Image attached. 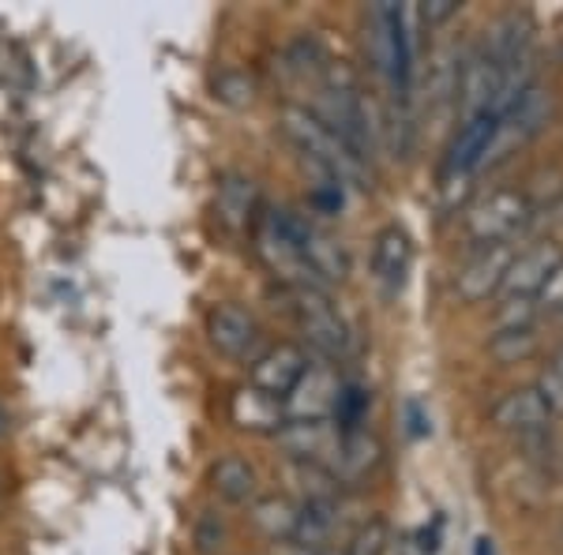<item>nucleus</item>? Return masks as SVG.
I'll return each mask as SVG.
<instances>
[{"label":"nucleus","mask_w":563,"mask_h":555,"mask_svg":"<svg viewBox=\"0 0 563 555\" xmlns=\"http://www.w3.org/2000/svg\"><path fill=\"white\" fill-rule=\"evenodd\" d=\"M365 413H368V395L353 384H342V395H339V406H334V417L331 424L342 432H353V428H365Z\"/></svg>","instance_id":"nucleus-23"},{"label":"nucleus","mask_w":563,"mask_h":555,"mask_svg":"<svg viewBox=\"0 0 563 555\" xmlns=\"http://www.w3.org/2000/svg\"><path fill=\"white\" fill-rule=\"evenodd\" d=\"M278 129H282V135H286V140L294 143L297 151L305 154L308 166L320 169V177L346 180V177H353V173H361V166L350 158L346 147H342V143L334 140V135L327 132L320 121H316V113H308V109L282 106Z\"/></svg>","instance_id":"nucleus-1"},{"label":"nucleus","mask_w":563,"mask_h":555,"mask_svg":"<svg viewBox=\"0 0 563 555\" xmlns=\"http://www.w3.org/2000/svg\"><path fill=\"white\" fill-rule=\"evenodd\" d=\"M192 541H196L199 555H218V552H222V544H225V522L214 511H203L196 518Z\"/></svg>","instance_id":"nucleus-25"},{"label":"nucleus","mask_w":563,"mask_h":555,"mask_svg":"<svg viewBox=\"0 0 563 555\" xmlns=\"http://www.w3.org/2000/svg\"><path fill=\"white\" fill-rule=\"evenodd\" d=\"M413 267V241L402 225H387V230L376 233V244H372V275H376L379 286L387 293H398L410 278Z\"/></svg>","instance_id":"nucleus-13"},{"label":"nucleus","mask_w":563,"mask_h":555,"mask_svg":"<svg viewBox=\"0 0 563 555\" xmlns=\"http://www.w3.org/2000/svg\"><path fill=\"white\" fill-rule=\"evenodd\" d=\"M320 555H342V552H331V548H327V552H320Z\"/></svg>","instance_id":"nucleus-34"},{"label":"nucleus","mask_w":563,"mask_h":555,"mask_svg":"<svg viewBox=\"0 0 563 555\" xmlns=\"http://www.w3.org/2000/svg\"><path fill=\"white\" fill-rule=\"evenodd\" d=\"M334 525H339V503L334 499H308V503L297 507V525L289 544L301 548L305 555H320L327 552Z\"/></svg>","instance_id":"nucleus-16"},{"label":"nucleus","mask_w":563,"mask_h":555,"mask_svg":"<svg viewBox=\"0 0 563 555\" xmlns=\"http://www.w3.org/2000/svg\"><path fill=\"white\" fill-rule=\"evenodd\" d=\"M230 417L233 424L244 428V432H271L275 435L282 424H286V413H282V402L260 395L256 387H241L230 402Z\"/></svg>","instance_id":"nucleus-18"},{"label":"nucleus","mask_w":563,"mask_h":555,"mask_svg":"<svg viewBox=\"0 0 563 555\" xmlns=\"http://www.w3.org/2000/svg\"><path fill=\"white\" fill-rule=\"evenodd\" d=\"M538 349V338H533L530 326H511V331H496V338L488 342V353L499 360V364H519L526 357H533Z\"/></svg>","instance_id":"nucleus-21"},{"label":"nucleus","mask_w":563,"mask_h":555,"mask_svg":"<svg viewBox=\"0 0 563 555\" xmlns=\"http://www.w3.org/2000/svg\"><path fill=\"white\" fill-rule=\"evenodd\" d=\"M214 98L233 109H244L256 102V79L249 71H238V68H225L222 76L214 79Z\"/></svg>","instance_id":"nucleus-22"},{"label":"nucleus","mask_w":563,"mask_h":555,"mask_svg":"<svg viewBox=\"0 0 563 555\" xmlns=\"http://www.w3.org/2000/svg\"><path fill=\"white\" fill-rule=\"evenodd\" d=\"M4 503H8V473L0 469V511H4Z\"/></svg>","instance_id":"nucleus-33"},{"label":"nucleus","mask_w":563,"mask_h":555,"mask_svg":"<svg viewBox=\"0 0 563 555\" xmlns=\"http://www.w3.org/2000/svg\"><path fill=\"white\" fill-rule=\"evenodd\" d=\"M496 132H499V116H496V113L466 116L462 132L455 135V143H451L448 169H451V173H474V169L481 166V162L488 158V151H493Z\"/></svg>","instance_id":"nucleus-15"},{"label":"nucleus","mask_w":563,"mask_h":555,"mask_svg":"<svg viewBox=\"0 0 563 555\" xmlns=\"http://www.w3.org/2000/svg\"><path fill=\"white\" fill-rule=\"evenodd\" d=\"M417 541H421L417 548H421L424 555H435V552H440V518L432 522V530H421V536H417Z\"/></svg>","instance_id":"nucleus-29"},{"label":"nucleus","mask_w":563,"mask_h":555,"mask_svg":"<svg viewBox=\"0 0 563 555\" xmlns=\"http://www.w3.org/2000/svg\"><path fill=\"white\" fill-rule=\"evenodd\" d=\"M474 555H496L493 541H488V536H477V548H474Z\"/></svg>","instance_id":"nucleus-31"},{"label":"nucleus","mask_w":563,"mask_h":555,"mask_svg":"<svg viewBox=\"0 0 563 555\" xmlns=\"http://www.w3.org/2000/svg\"><path fill=\"white\" fill-rule=\"evenodd\" d=\"M214 214L230 233H244L260 222V188L244 173H222L214 192Z\"/></svg>","instance_id":"nucleus-10"},{"label":"nucleus","mask_w":563,"mask_h":555,"mask_svg":"<svg viewBox=\"0 0 563 555\" xmlns=\"http://www.w3.org/2000/svg\"><path fill=\"white\" fill-rule=\"evenodd\" d=\"M339 395H342V376L334 371V364L308 360L305 376L297 379V387L282 402V413H286V421H331Z\"/></svg>","instance_id":"nucleus-4"},{"label":"nucleus","mask_w":563,"mask_h":555,"mask_svg":"<svg viewBox=\"0 0 563 555\" xmlns=\"http://www.w3.org/2000/svg\"><path fill=\"white\" fill-rule=\"evenodd\" d=\"M515 259L511 244H481L477 256L459 270L455 278V293L466 300V304H477V300L493 297L507 278V267Z\"/></svg>","instance_id":"nucleus-8"},{"label":"nucleus","mask_w":563,"mask_h":555,"mask_svg":"<svg viewBox=\"0 0 563 555\" xmlns=\"http://www.w3.org/2000/svg\"><path fill=\"white\" fill-rule=\"evenodd\" d=\"M207 338L222 357H249L252 349L260 345L263 338V326L249 308L241 304H214L211 315H207Z\"/></svg>","instance_id":"nucleus-6"},{"label":"nucleus","mask_w":563,"mask_h":555,"mask_svg":"<svg viewBox=\"0 0 563 555\" xmlns=\"http://www.w3.org/2000/svg\"><path fill=\"white\" fill-rule=\"evenodd\" d=\"M455 12H459V0H429V4L417 8V15H421V23H424V26H440V23H448Z\"/></svg>","instance_id":"nucleus-26"},{"label":"nucleus","mask_w":563,"mask_h":555,"mask_svg":"<svg viewBox=\"0 0 563 555\" xmlns=\"http://www.w3.org/2000/svg\"><path fill=\"white\" fill-rule=\"evenodd\" d=\"M544 371H549V376L556 379V384L563 387V345L556 349V357H552V364H549V368H544Z\"/></svg>","instance_id":"nucleus-30"},{"label":"nucleus","mask_w":563,"mask_h":555,"mask_svg":"<svg viewBox=\"0 0 563 555\" xmlns=\"http://www.w3.org/2000/svg\"><path fill=\"white\" fill-rule=\"evenodd\" d=\"M252 525L271 536V541H289L294 536V525H297V503H289L286 496H263V499H252Z\"/></svg>","instance_id":"nucleus-20"},{"label":"nucleus","mask_w":563,"mask_h":555,"mask_svg":"<svg viewBox=\"0 0 563 555\" xmlns=\"http://www.w3.org/2000/svg\"><path fill=\"white\" fill-rule=\"evenodd\" d=\"M406 421H410V424H406V432H410L413 435V440H421V435H429V417H424L421 413V402H406Z\"/></svg>","instance_id":"nucleus-28"},{"label":"nucleus","mask_w":563,"mask_h":555,"mask_svg":"<svg viewBox=\"0 0 563 555\" xmlns=\"http://www.w3.org/2000/svg\"><path fill=\"white\" fill-rule=\"evenodd\" d=\"M530 222V199L515 188H499L470 207L466 230L481 244H511V236Z\"/></svg>","instance_id":"nucleus-3"},{"label":"nucleus","mask_w":563,"mask_h":555,"mask_svg":"<svg viewBox=\"0 0 563 555\" xmlns=\"http://www.w3.org/2000/svg\"><path fill=\"white\" fill-rule=\"evenodd\" d=\"M387 544H390L387 522L384 518H368V522L353 533V541L346 544V552L342 555H387Z\"/></svg>","instance_id":"nucleus-24"},{"label":"nucleus","mask_w":563,"mask_h":555,"mask_svg":"<svg viewBox=\"0 0 563 555\" xmlns=\"http://www.w3.org/2000/svg\"><path fill=\"white\" fill-rule=\"evenodd\" d=\"M459 95H462V109H466V116L496 113L499 95H504V71H499L493 60L485 57V49L462 60V68H459Z\"/></svg>","instance_id":"nucleus-11"},{"label":"nucleus","mask_w":563,"mask_h":555,"mask_svg":"<svg viewBox=\"0 0 563 555\" xmlns=\"http://www.w3.org/2000/svg\"><path fill=\"white\" fill-rule=\"evenodd\" d=\"M379 462H384V443L368 428H353V432L339 435V451H334L327 469H331V477L339 485H361Z\"/></svg>","instance_id":"nucleus-12"},{"label":"nucleus","mask_w":563,"mask_h":555,"mask_svg":"<svg viewBox=\"0 0 563 555\" xmlns=\"http://www.w3.org/2000/svg\"><path fill=\"white\" fill-rule=\"evenodd\" d=\"M308 368V353L297 342H278L271 349H263L249 368V387H256L260 395L286 402V395L297 387V379Z\"/></svg>","instance_id":"nucleus-5"},{"label":"nucleus","mask_w":563,"mask_h":555,"mask_svg":"<svg viewBox=\"0 0 563 555\" xmlns=\"http://www.w3.org/2000/svg\"><path fill=\"white\" fill-rule=\"evenodd\" d=\"M552 421L549 406L541 402V395L533 387H519L511 395H504L493 406V424L504 428V432H541L544 424Z\"/></svg>","instance_id":"nucleus-17"},{"label":"nucleus","mask_w":563,"mask_h":555,"mask_svg":"<svg viewBox=\"0 0 563 555\" xmlns=\"http://www.w3.org/2000/svg\"><path fill=\"white\" fill-rule=\"evenodd\" d=\"M541 304L552 308V312H563V263H560L556 270H552L549 286L541 289Z\"/></svg>","instance_id":"nucleus-27"},{"label":"nucleus","mask_w":563,"mask_h":555,"mask_svg":"<svg viewBox=\"0 0 563 555\" xmlns=\"http://www.w3.org/2000/svg\"><path fill=\"white\" fill-rule=\"evenodd\" d=\"M275 440L301 466H327V458L339 451V428H331V421H286Z\"/></svg>","instance_id":"nucleus-9"},{"label":"nucleus","mask_w":563,"mask_h":555,"mask_svg":"<svg viewBox=\"0 0 563 555\" xmlns=\"http://www.w3.org/2000/svg\"><path fill=\"white\" fill-rule=\"evenodd\" d=\"M8 432H12V417H8V409L0 406V440H4Z\"/></svg>","instance_id":"nucleus-32"},{"label":"nucleus","mask_w":563,"mask_h":555,"mask_svg":"<svg viewBox=\"0 0 563 555\" xmlns=\"http://www.w3.org/2000/svg\"><path fill=\"white\" fill-rule=\"evenodd\" d=\"M211 485H214V496L225 499V503H252L260 480H256V469H252L241 454H225V458L214 462Z\"/></svg>","instance_id":"nucleus-19"},{"label":"nucleus","mask_w":563,"mask_h":555,"mask_svg":"<svg viewBox=\"0 0 563 555\" xmlns=\"http://www.w3.org/2000/svg\"><path fill=\"white\" fill-rule=\"evenodd\" d=\"M563 263V248L556 241H541L533 244L530 252H522V256L511 259V267H507V278H504V293L507 300H533L541 297V289L549 286L552 270H556Z\"/></svg>","instance_id":"nucleus-7"},{"label":"nucleus","mask_w":563,"mask_h":555,"mask_svg":"<svg viewBox=\"0 0 563 555\" xmlns=\"http://www.w3.org/2000/svg\"><path fill=\"white\" fill-rule=\"evenodd\" d=\"M301 259L308 267V275L320 286V281H342L350 275V256L331 233H323L320 225L308 218L301 230Z\"/></svg>","instance_id":"nucleus-14"},{"label":"nucleus","mask_w":563,"mask_h":555,"mask_svg":"<svg viewBox=\"0 0 563 555\" xmlns=\"http://www.w3.org/2000/svg\"><path fill=\"white\" fill-rule=\"evenodd\" d=\"M286 297L308 345H312L320 357L339 360L350 345V334H346V323H342L339 308L323 293V286H312V281H305V286H286Z\"/></svg>","instance_id":"nucleus-2"}]
</instances>
